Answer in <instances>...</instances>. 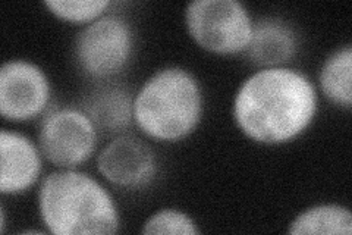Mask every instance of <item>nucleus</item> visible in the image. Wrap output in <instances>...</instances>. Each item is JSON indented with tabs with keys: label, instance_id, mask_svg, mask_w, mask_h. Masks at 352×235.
<instances>
[{
	"label": "nucleus",
	"instance_id": "4468645a",
	"mask_svg": "<svg viewBox=\"0 0 352 235\" xmlns=\"http://www.w3.org/2000/svg\"><path fill=\"white\" fill-rule=\"evenodd\" d=\"M43 5L62 21L90 24L103 17L112 6V2L110 0H46Z\"/></svg>",
	"mask_w": 352,
	"mask_h": 235
},
{
	"label": "nucleus",
	"instance_id": "39448f33",
	"mask_svg": "<svg viewBox=\"0 0 352 235\" xmlns=\"http://www.w3.org/2000/svg\"><path fill=\"white\" fill-rule=\"evenodd\" d=\"M134 46V31L128 19L118 14H104L82 27L76 34L74 52L84 74L104 80L124 71Z\"/></svg>",
	"mask_w": 352,
	"mask_h": 235
},
{
	"label": "nucleus",
	"instance_id": "20e7f679",
	"mask_svg": "<svg viewBox=\"0 0 352 235\" xmlns=\"http://www.w3.org/2000/svg\"><path fill=\"white\" fill-rule=\"evenodd\" d=\"M185 25L206 52L238 54L248 48L254 21L238 0H194L185 8Z\"/></svg>",
	"mask_w": 352,
	"mask_h": 235
},
{
	"label": "nucleus",
	"instance_id": "f03ea898",
	"mask_svg": "<svg viewBox=\"0 0 352 235\" xmlns=\"http://www.w3.org/2000/svg\"><path fill=\"white\" fill-rule=\"evenodd\" d=\"M38 212L44 227L54 235H112L120 227L109 190L75 167H60L44 176Z\"/></svg>",
	"mask_w": 352,
	"mask_h": 235
},
{
	"label": "nucleus",
	"instance_id": "7ed1b4c3",
	"mask_svg": "<svg viewBox=\"0 0 352 235\" xmlns=\"http://www.w3.org/2000/svg\"><path fill=\"white\" fill-rule=\"evenodd\" d=\"M204 99L197 78L181 66H164L142 83L132 102L137 127L157 141H179L200 124Z\"/></svg>",
	"mask_w": 352,
	"mask_h": 235
},
{
	"label": "nucleus",
	"instance_id": "2eb2a0df",
	"mask_svg": "<svg viewBox=\"0 0 352 235\" xmlns=\"http://www.w3.org/2000/svg\"><path fill=\"white\" fill-rule=\"evenodd\" d=\"M142 234L197 235L200 232L195 221L182 210L164 207L148 216L141 229Z\"/></svg>",
	"mask_w": 352,
	"mask_h": 235
},
{
	"label": "nucleus",
	"instance_id": "f8f14e48",
	"mask_svg": "<svg viewBox=\"0 0 352 235\" xmlns=\"http://www.w3.org/2000/svg\"><path fill=\"white\" fill-rule=\"evenodd\" d=\"M320 90L330 103L346 110L352 106V46L330 53L322 65Z\"/></svg>",
	"mask_w": 352,
	"mask_h": 235
},
{
	"label": "nucleus",
	"instance_id": "ddd939ff",
	"mask_svg": "<svg viewBox=\"0 0 352 235\" xmlns=\"http://www.w3.org/2000/svg\"><path fill=\"white\" fill-rule=\"evenodd\" d=\"M289 234L351 235V210L340 205H318L308 207L296 216L288 228Z\"/></svg>",
	"mask_w": 352,
	"mask_h": 235
},
{
	"label": "nucleus",
	"instance_id": "f257e3e1",
	"mask_svg": "<svg viewBox=\"0 0 352 235\" xmlns=\"http://www.w3.org/2000/svg\"><path fill=\"white\" fill-rule=\"evenodd\" d=\"M317 92L305 74L276 66L260 68L242 83L234 99V118L245 136L260 144L288 143L311 125Z\"/></svg>",
	"mask_w": 352,
	"mask_h": 235
},
{
	"label": "nucleus",
	"instance_id": "1a4fd4ad",
	"mask_svg": "<svg viewBox=\"0 0 352 235\" xmlns=\"http://www.w3.org/2000/svg\"><path fill=\"white\" fill-rule=\"evenodd\" d=\"M41 150L24 134L0 132V193L19 194L34 185L41 174Z\"/></svg>",
	"mask_w": 352,
	"mask_h": 235
},
{
	"label": "nucleus",
	"instance_id": "6e6552de",
	"mask_svg": "<svg viewBox=\"0 0 352 235\" xmlns=\"http://www.w3.org/2000/svg\"><path fill=\"white\" fill-rule=\"evenodd\" d=\"M97 170L119 188H141L157 174V158L150 145L131 134H119L98 153Z\"/></svg>",
	"mask_w": 352,
	"mask_h": 235
},
{
	"label": "nucleus",
	"instance_id": "423d86ee",
	"mask_svg": "<svg viewBox=\"0 0 352 235\" xmlns=\"http://www.w3.org/2000/svg\"><path fill=\"white\" fill-rule=\"evenodd\" d=\"M97 132L84 109H53L41 122L38 147L50 163L59 167H76L93 156Z\"/></svg>",
	"mask_w": 352,
	"mask_h": 235
},
{
	"label": "nucleus",
	"instance_id": "9d476101",
	"mask_svg": "<svg viewBox=\"0 0 352 235\" xmlns=\"http://www.w3.org/2000/svg\"><path fill=\"white\" fill-rule=\"evenodd\" d=\"M298 50V36L294 28L279 18H261L254 22L248 59L261 68L285 66Z\"/></svg>",
	"mask_w": 352,
	"mask_h": 235
},
{
	"label": "nucleus",
	"instance_id": "0eeeda50",
	"mask_svg": "<svg viewBox=\"0 0 352 235\" xmlns=\"http://www.w3.org/2000/svg\"><path fill=\"white\" fill-rule=\"evenodd\" d=\"M50 81L38 65L12 59L0 70V114L10 122H27L47 109Z\"/></svg>",
	"mask_w": 352,
	"mask_h": 235
},
{
	"label": "nucleus",
	"instance_id": "9b49d317",
	"mask_svg": "<svg viewBox=\"0 0 352 235\" xmlns=\"http://www.w3.org/2000/svg\"><path fill=\"white\" fill-rule=\"evenodd\" d=\"M132 102L134 99L119 87H106L96 92L88 99L87 115L91 118L98 131H107L110 134H125L131 122Z\"/></svg>",
	"mask_w": 352,
	"mask_h": 235
}]
</instances>
